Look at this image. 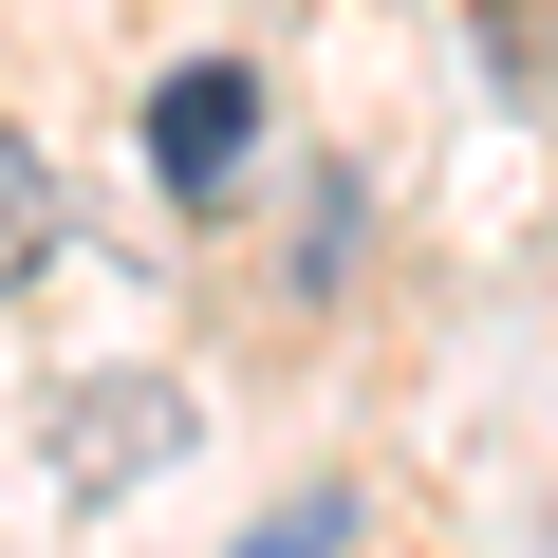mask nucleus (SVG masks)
<instances>
[{
  "mask_svg": "<svg viewBox=\"0 0 558 558\" xmlns=\"http://www.w3.org/2000/svg\"><path fill=\"white\" fill-rule=\"evenodd\" d=\"M38 260H57V168H38L20 131H0V299H20Z\"/></svg>",
  "mask_w": 558,
  "mask_h": 558,
  "instance_id": "obj_3",
  "label": "nucleus"
},
{
  "mask_svg": "<svg viewBox=\"0 0 558 558\" xmlns=\"http://www.w3.org/2000/svg\"><path fill=\"white\" fill-rule=\"evenodd\" d=\"M336 539H354V502H299V521H260L242 558H336Z\"/></svg>",
  "mask_w": 558,
  "mask_h": 558,
  "instance_id": "obj_4",
  "label": "nucleus"
},
{
  "mask_svg": "<svg viewBox=\"0 0 558 558\" xmlns=\"http://www.w3.org/2000/svg\"><path fill=\"white\" fill-rule=\"evenodd\" d=\"M242 149H260V75H242V57H186V75L149 94V168H168L186 205H223Z\"/></svg>",
  "mask_w": 558,
  "mask_h": 558,
  "instance_id": "obj_1",
  "label": "nucleus"
},
{
  "mask_svg": "<svg viewBox=\"0 0 558 558\" xmlns=\"http://www.w3.org/2000/svg\"><path fill=\"white\" fill-rule=\"evenodd\" d=\"M168 447H186V391H149V373H131V391H75V410H57V465H75L94 502H112V484H149Z\"/></svg>",
  "mask_w": 558,
  "mask_h": 558,
  "instance_id": "obj_2",
  "label": "nucleus"
}]
</instances>
